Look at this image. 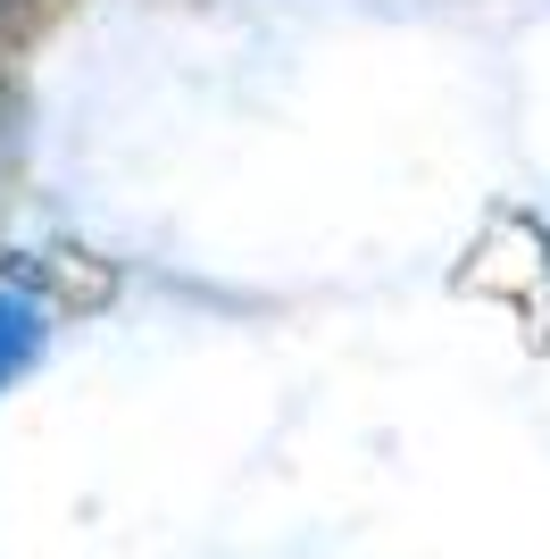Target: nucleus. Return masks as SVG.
<instances>
[{
	"mask_svg": "<svg viewBox=\"0 0 550 559\" xmlns=\"http://www.w3.org/2000/svg\"><path fill=\"white\" fill-rule=\"evenodd\" d=\"M34 343H43V318H34L25 301H9V293H0V384H9V376L34 359Z\"/></svg>",
	"mask_w": 550,
	"mask_h": 559,
	"instance_id": "obj_1",
	"label": "nucleus"
}]
</instances>
